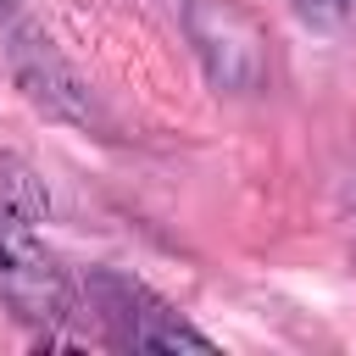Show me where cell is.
I'll return each mask as SVG.
<instances>
[{"instance_id":"1","label":"cell","mask_w":356,"mask_h":356,"mask_svg":"<svg viewBox=\"0 0 356 356\" xmlns=\"http://www.w3.org/2000/svg\"><path fill=\"white\" fill-rule=\"evenodd\" d=\"M0 306L33 328H56L72 312V278L44 250L28 217L0 206Z\"/></svg>"},{"instance_id":"3","label":"cell","mask_w":356,"mask_h":356,"mask_svg":"<svg viewBox=\"0 0 356 356\" xmlns=\"http://www.w3.org/2000/svg\"><path fill=\"white\" fill-rule=\"evenodd\" d=\"M89 300H95V312H100V323H106V334H111V345H122V350H200V356H211L217 345L200 334V328H189L167 300H156L145 284H134V278H122V273H89Z\"/></svg>"},{"instance_id":"7","label":"cell","mask_w":356,"mask_h":356,"mask_svg":"<svg viewBox=\"0 0 356 356\" xmlns=\"http://www.w3.org/2000/svg\"><path fill=\"white\" fill-rule=\"evenodd\" d=\"M6 6H11V0H0V17H6Z\"/></svg>"},{"instance_id":"5","label":"cell","mask_w":356,"mask_h":356,"mask_svg":"<svg viewBox=\"0 0 356 356\" xmlns=\"http://www.w3.org/2000/svg\"><path fill=\"white\" fill-rule=\"evenodd\" d=\"M0 206H6V211H17V217H28V222L44 211V195H39V184H33V172H28V167L0 161Z\"/></svg>"},{"instance_id":"4","label":"cell","mask_w":356,"mask_h":356,"mask_svg":"<svg viewBox=\"0 0 356 356\" xmlns=\"http://www.w3.org/2000/svg\"><path fill=\"white\" fill-rule=\"evenodd\" d=\"M11 72H17L22 95H28L33 106H44L50 117H67V122H78V128L100 122L95 95H89V89H83V78H78L56 50H50V39L22 33V39H17V50H11Z\"/></svg>"},{"instance_id":"6","label":"cell","mask_w":356,"mask_h":356,"mask_svg":"<svg viewBox=\"0 0 356 356\" xmlns=\"http://www.w3.org/2000/svg\"><path fill=\"white\" fill-rule=\"evenodd\" d=\"M295 6L317 28H356V0H295Z\"/></svg>"},{"instance_id":"2","label":"cell","mask_w":356,"mask_h":356,"mask_svg":"<svg viewBox=\"0 0 356 356\" xmlns=\"http://www.w3.org/2000/svg\"><path fill=\"white\" fill-rule=\"evenodd\" d=\"M184 33L206 67V78L222 95H256L267 83V33L256 17L234 0H189L184 6Z\"/></svg>"}]
</instances>
